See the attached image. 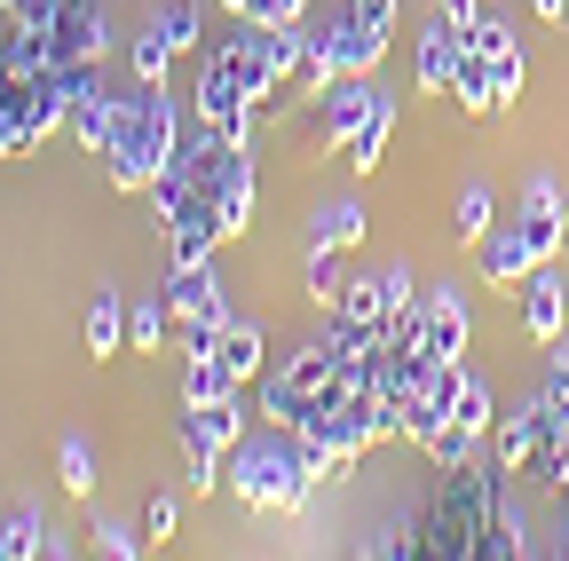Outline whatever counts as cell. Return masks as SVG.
Returning a JSON list of instances; mask_svg holds the SVG:
<instances>
[{"label":"cell","mask_w":569,"mask_h":561,"mask_svg":"<svg viewBox=\"0 0 569 561\" xmlns=\"http://www.w3.org/2000/svg\"><path fill=\"white\" fill-rule=\"evenodd\" d=\"M419 553H451V561H467V553H482V561H522L530 553V538H522V514H515V499H507V467H443V482H436V507L419 514Z\"/></svg>","instance_id":"1"},{"label":"cell","mask_w":569,"mask_h":561,"mask_svg":"<svg viewBox=\"0 0 569 561\" xmlns=\"http://www.w3.org/2000/svg\"><path fill=\"white\" fill-rule=\"evenodd\" d=\"M182 111H174V96L167 88H142L134 80V96H119V119H111V143H103V167H111V182L119 190H151L174 159H182Z\"/></svg>","instance_id":"2"},{"label":"cell","mask_w":569,"mask_h":561,"mask_svg":"<svg viewBox=\"0 0 569 561\" xmlns=\"http://www.w3.org/2000/svg\"><path fill=\"white\" fill-rule=\"evenodd\" d=\"M222 482L238 490V507H253V514H301L309 490H317V467L301 459V435L293 428H269V435H246L230 451V474Z\"/></svg>","instance_id":"3"},{"label":"cell","mask_w":569,"mask_h":561,"mask_svg":"<svg viewBox=\"0 0 569 561\" xmlns=\"http://www.w3.org/2000/svg\"><path fill=\"white\" fill-rule=\"evenodd\" d=\"M174 174L190 182V198L206 206V214L222 222V246L246 238V222H253V159H246V143L198 127L190 143H182V159H174Z\"/></svg>","instance_id":"4"},{"label":"cell","mask_w":569,"mask_h":561,"mask_svg":"<svg viewBox=\"0 0 569 561\" xmlns=\"http://www.w3.org/2000/svg\"><path fill=\"white\" fill-rule=\"evenodd\" d=\"M372 103H380L372 72H340L325 96H309V103H301V111H309V127H301V151H309V159H332V151H348V134L372 119Z\"/></svg>","instance_id":"5"},{"label":"cell","mask_w":569,"mask_h":561,"mask_svg":"<svg viewBox=\"0 0 569 561\" xmlns=\"http://www.w3.org/2000/svg\"><path fill=\"white\" fill-rule=\"evenodd\" d=\"M167 309H174V324H182V348H190V357H213V340H222V324H230L222 269H213V261L174 269V277H167Z\"/></svg>","instance_id":"6"},{"label":"cell","mask_w":569,"mask_h":561,"mask_svg":"<svg viewBox=\"0 0 569 561\" xmlns=\"http://www.w3.org/2000/svg\"><path fill=\"white\" fill-rule=\"evenodd\" d=\"M190 111H198V127H213V134H230V143H253V119H261V103L238 88V72L213 48H198V80H190Z\"/></svg>","instance_id":"7"},{"label":"cell","mask_w":569,"mask_h":561,"mask_svg":"<svg viewBox=\"0 0 569 561\" xmlns=\"http://www.w3.org/2000/svg\"><path fill=\"white\" fill-rule=\"evenodd\" d=\"M561 451V419H553V403L546 395H530V403H515L507 419H498V467H507V474H522V467H546Z\"/></svg>","instance_id":"8"},{"label":"cell","mask_w":569,"mask_h":561,"mask_svg":"<svg viewBox=\"0 0 569 561\" xmlns=\"http://www.w3.org/2000/svg\"><path fill=\"white\" fill-rule=\"evenodd\" d=\"M467 332H475V293H467V285H436V293H427L419 357H436V364H467Z\"/></svg>","instance_id":"9"},{"label":"cell","mask_w":569,"mask_h":561,"mask_svg":"<svg viewBox=\"0 0 569 561\" xmlns=\"http://www.w3.org/2000/svg\"><path fill=\"white\" fill-rule=\"evenodd\" d=\"M522 332L538 340V348H553L561 340V324H569V293H561V277H553V261H538L530 277H522Z\"/></svg>","instance_id":"10"},{"label":"cell","mask_w":569,"mask_h":561,"mask_svg":"<svg viewBox=\"0 0 569 561\" xmlns=\"http://www.w3.org/2000/svg\"><path fill=\"white\" fill-rule=\"evenodd\" d=\"M459 48H467V24L459 17H427L419 24V88L427 96H451V72H459Z\"/></svg>","instance_id":"11"},{"label":"cell","mask_w":569,"mask_h":561,"mask_svg":"<svg viewBox=\"0 0 569 561\" xmlns=\"http://www.w3.org/2000/svg\"><path fill=\"white\" fill-rule=\"evenodd\" d=\"M182 443H206V451H238L246 443V411H238V388L213 395V403H182Z\"/></svg>","instance_id":"12"},{"label":"cell","mask_w":569,"mask_h":561,"mask_svg":"<svg viewBox=\"0 0 569 561\" xmlns=\"http://www.w3.org/2000/svg\"><path fill=\"white\" fill-rule=\"evenodd\" d=\"M451 103L467 111H507V96H498V63L482 48H459V72H451Z\"/></svg>","instance_id":"13"},{"label":"cell","mask_w":569,"mask_h":561,"mask_svg":"<svg viewBox=\"0 0 569 561\" xmlns=\"http://www.w3.org/2000/svg\"><path fill=\"white\" fill-rule=\"evenodd\" d=\"M530 269H538V253H530L522 222H515V230H490V238H482V277H490V285H522Z\"/></svg>","instance_id":"14"},{"label":"cell","mask_w":569,"mask_h":561,"mask_svg":"<svg viewBox=\"0 0 569 561\" xmlns=\"http://www.w3.org/2000/svg\"><path fill=\"white\" fill-rule=\"evenodd\" d=\"M213 357H222V372L246 388V380H261V357H269V340H261V324L230 317V324H222V340H213Z\"/></svg>","instance_id":"15"},{"label":"cell","mask_w":569,"mask_h":561,"mask_svg":"<svg viewBox=\"0 0 569 561\" xmlns=\"http://www.w3.org/2000/svg\"><path fill=\"white\" fill-rule=\"evenodd\" d=\"M325 40H332V56H340V72H372V63L388 56V40H380V32H365V24L348 17V0H340V17L325 24Z\"/></svg>","instance_id":"16"},{"label":"cell","mask_w":569,"mask_h":561,"mask_svg":"<svg viewBox=\"0 0 569 561\" xmlns=\"http://www.w3.org/2000/svg\"><path fill=\"white\" fill-rule=\"evenodd\" d=\"M56 538H48V514L24 499L17 514H0V561H32V553H48Z\"/></svg>","instance_id":"17"},{"label":"cell","mask_w":569,"mask_h":561,"mask_svg":"<svg viewBox=\"0 0 569 561\" xmlns=\"http://www.w3.org/2000/svg\"><path fill=\"white\" fill-rule=\"evenodd\" d=\"M451 419H459V428H467L475 443H482V435H498V403H490V380H482V372H467V380H459Z\"/></svg>","instance_id":"18"},{"label":"cell","mask_w":569,"mask_h":561,"mask_svg":"<svg viewBox=\"0 0 569 561\" xmlns=\"http://www.w3.org/2000/svg\"><path fill=\"white\" fill-rule=\"evenodd\" d=\"M388 134H396V103L380 96V103H372V119L348 134V167H356V174H372V167H380V151H388Z\"/></svg>","instance_id":"19"},{"label":"cell","mask_w":569,"mask_h":561,"mask_svg":"<svg viewBox=\"0 0 569 561\" xmlns=\"http://www.w3.org/2000/svg\"><path fill=\"white\" fill-rule=\"evenodd\" d=\"M127 348V309H119V293H96L88 301V357H119Z\"/></svg>","instance_id":"20"},{"label":"cell","mask_w":569,"mask_h":561,"mask_svg":"<svg viewBox=\"0 0 569 561\" xmlns=\"http://www.w3.org/2000/svg\"><path fill=\"white\" fill-rule=\"evenodd\" d=\"M174 56H198L206 48V24H198V0H167V9H159V24H151Z\"/></svg>","instance_id":"21"},{"label":"cell","mask_w":569,"mask_h":561,"mask_svg":"<svg viewBox=\"0 0 569 561\" xmlns=\"http://www.w3.org/2000/svg\"><path fill=\"white\" fill-rule=\"evenodd\" d=\"M127 63H134V80H142V88H167V72H174V48H167L151 24H142V32L127 40Z\"/></svg>","instance_id":"22"},{"label":"cell","mask_w":569,"mask_h":561,"mask_svg":"<svg viewBox=\"0 0 569 561\" xmlns=\"http://www.w3.org/2000/svg\"><path fill=\"white\" fill-rule=\"evenodd\" d=\"M522 222H569V198H561V182L546 167L522 174Z\"/></svg>","instance_id":"23"},{"label":"cell","mask_w":569,"mask_h":561,"mask_svg":"<svg viewBox=\"0 0 569 561\" xmlns=\"http://www.w3.org/2000/svg\"><path fill=\"white\" fill-rule=\"evenodd\" d=\"M451 222H459V238H467V246H482V238L498 230V198H490L482 182H467V190H459V206H451Z\"/></svg>","instance_id":"24"},{"label":"cell","mask_w":569,"mask_h":561,"mask_svg":"<svg viewBox=\"0 0 569 561\" xmlns=\"http://www.w3.org/2000/svg\"><path fill=\"white\" fill-rule=\"evenodd\" d=\"M317 246H365V206H356V198H340V206H325V214H317V230H309Z\"/></svg>","instance_id":"25"},{"label":"cell","mask_w":569,"mask_h":561,"mask_svg":"<svg viewBox=\"0 0 569 561\" xmlns=\"http://www.w3.org/2000/svg\"><path fill=\"white\" fill-rule=\"evenodd\" d=\"M56 482L71 490V499H88V490H96V451H88L80 435H63V443H56Z\"/></svg>","instance_id":"26"},{"label":"cell","mask_w":569,"mask_h":561,"mask_svg":"<svg viewBox=\"0 0 569 561\" xmlns=\"http://www.w3.org/2000/svg\"><path fill=\"white\" fill-rule=\"evenodd\" d=\"M340 285H348V277H340V246H317V238H309V301H317V309H332V301H340Z\"/></svg>","instance_id":"27"},{"label":"cell","mask_w":569,"mask_h":561,"mask_svg":"<svg viewBox=\"0 0 569 561\" xmlns=\"http://www.w3.org/2000/svg\"><path fill=\"white\" fill-rule=\"evenodd\" d=\"M238 380L222 372V357H190L182 364V403H213V395H230Z\"/></svg>","instance_id":"28"},{"label":"cell","mask_w":569,"mask_h":561,"mask_svg":"<svg viewBox=\"0 0 569 561\" xmlns=\"http://www.w3.org/2000/svg\"><path fill=\"white\" fill-rule=\"evenodd\" d=\"M301 56H309V24H269V72L277 80H293Z\"/></svg>","instance_id":"29"},{"label":"cell","mask_w":569,"mask_h":561,"mask_svg":"<svg viewBox=\"0 0 569 561\" xmlns=\"http://www.w3.org/2000/svg\"><path fill=\"white\" fill-rule=\"evenodd\" d=\"M167 332H174V309H167V293H159V301H142V309H127V340H134V348H159Z\"/></svg>","instance_id":"30"},{"label":"cell","mask_w":569,"mask_h":561,"mask_svg":"<svg viewBox=\"0 0 569 561\" xmlns=\"http://www.w3.org/2000/svg\"><path fill=\"white\" fill-rule=\"evenodd\" d=\"M538 395L553 403V419H561V435H569V348L553 340V357H546V380H538Z\"/></svg>","instance_id":"31"},{"label":"cell","mask_w":569,"mask_h":561,"mask_svg":"<svg viewBox=\"0 0 569 561\" xmlns=\"http://www.w3.org/2000/svg\"><path fill=\"white\" fill-rule=\"evenodd\" d=\"M467 48H482V56H507V48H522V40H515V24H507V17H490V9H482V17L467 24Z\"/></svg>","instance_id":"32"},{"label":"cell","mask_w":569,"mask_h":561,"mask_svg":"<svg viewBox=\"0 0 569 561\" xmlns=\"http://www.w3.org/2000/svg\"><path fill=\"white\" fill-rule=\"evenodd\" d=\"M380 301H388V317H403V309L419 301V277H411V261H388V269H380Z\"/></svg>","instance_id":"33"},{"label":"cell","mask_w":569,"mask_h":561,"mask_svg":"<svg viewBox=\"0 0 569 561\" xmlns=\"http://www.w3.org/2000/svg\"><path fill=\"white\" fill-rule=\"evenodd\" d=\"M142 545H151L142 530H127V522H96V553H111V561H134Z\"/></svg>","instance_id":"34"},{"label":"cell","mask_w":569,"mask_h":561,"mask_svg":"<svg viewBox=\"0 0 569 561\" xmlns=\"http://www.w3.org/2000/svg\"><path fill=\"white\" fill-rule=\"evenodd\" d=\"M490 63H498V96L515 103V96L530 88V56H522V48H507V56H490Z\"/></svg>","instance_id":"35"},{"label":"cell","mask_w":569,"mask_h":561,"mask_svg":"<svg viewBox=\"0 0 569 561\" xmlns=\"http://www.w3.org/2000/svg\"><path fill=\"white\" fill-rule=\"evenodd\" d=\"M348 17L365 24V32H380V40H388V32H396V0H348Z\"/></svg>","instance_id":"36"},{"label":"cell","mask_w":569,"mask_h":561,"mask_svg":"<svg viewBox=\"0 0 569 561\" xmlns=\"http://www.w3.org/2000/svg\"><path fill=\"white\" fill-rule=\"evenodd\" d=\"M174 522H182V514H174V499H151V507H142V538H151V545H167V538H174Z\"/></svg>","instance_id":"37"},{"label":"cell","mask_w":569,"mask_h":561,"mask_svg":"<svg viewBox=\"0 0 569 561\" xmlns=\"http://www.w3.org/2000/svg\"><path fill=\"white\" fill-rule=\"evenodd\" d=\"M546 482H553V499H561V507H569V435H561V451H553V459H546Z\"/></svg>","instance_id":"38"},{"label":"cell","mask_w":569,"mask_h":561,"mask_svg":"<svg viewBox=\"0 0 569 561\" xmlns=\"http://www.w3.org/2000/svg\"><path fill=\"white\" fill-rule=\"evenodd\" d=\"M436 9H443V17H459V24H475V17L490 9V0H436Z\"/></svg>","instance_id":"39"},{"label":"cell","mask_w":569,"mask_h":561,"mask_svg":"<svg viewBox=\"0 0 569 561\" xmlns=\"http://www.w3.org/2000/svg\"><path fill=\"white\" fill-rule=\"evenodd\" d=\"M530 9H538L546 24H569V0H530Z\"/></svg>","instance_id":"40"},{"label":"cell","mask_w":569,"mask_h":561,"mask_svg":"<svg viewBox=\"0 0 569 561\" xmlns=\"http://www.w3.org/2000/svg\"><path fill=\"white\" fill-rule=\"evenodd\" d=\"M222 9H230V17H246V9H253V0H222Z\"/></svg>","instance_id":"41"}]
</instances>
